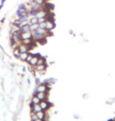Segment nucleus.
<instances>
[{
    "label": "nucleus",
    "instance_id": "1",
    "mask_svg": "<svg viewBox=\"0 0 115 121\" xmlns=\"http://www.w3.org/2000/svg\"><path fill=\"white\" fill-rule=\"evenodd\" d=\"M50 85H47V84L45 83H41L38 86H37L35 89L34 91V94L33 95H35L38 92H44V93H49V91L50 90Z\"/></svg>",
    "mask_w": 115,
    "mask_h": 121
},
{
    "label": "nucleus",
    "instance_id": "2",
    "mask_svg": "<svg viewBox=\"0 0 115 121\" xmlns=\"http://www.w3.org/2000/svg\"><path fill=\"white\" fill-rule=\"evenodd\" d=\"M39 105H40L41 108H42V109L43 111H46V110L49 109L50 107H51V106L52 105V104H51L49 101H48L47 100H44V101H41Z\"/></svg>",
    "mask_w": 115,
    "mask_h": 121
},
{
    "label": "nucleus",
    "instance_id": "3",
    "mask_svg": "<svg viewBox=\"0 0 115 121\" xmlns=\"http://www.w3.org/2000/svg\"><path fill=\"white\" fill-rule=\"evenodd\" d=\"M45 24H46V29L48 31H52V30H53L54 28H56V23H55V21L46 20Z\"/></svg>",
    "mask_w": 115,
    "mask_h": 121
},
{
    "label": "nucleus",
    "instance_id": "4",
    "mask_svg": "<svg viewBox=\"0 0 115 121\" xmlns=\"http://www.w3.org/2000/svg\"><path fill=\"white\" fill-rule=\"evenodd\" d=\"M45 37H46L45 35H42V34L38 33V31H33V32H32V39L35 41V42H38V40L42 39L45 38Z\"/></svg>",
    "mask_w": 115,
    "mask_h": 121
},
{
    "label": "nucleus",
    "instance_id": "5",
    "mask_svg": "<svg viewBox=\"0 0 115 121\" xmlns=\"http://www.w3.org/2000/svg\"><path fill=\"white\" fill-rule=\"evenodd\" d=\"M19 31L21 33V32H24V31H31L30 30V23H24V24H22V25L20 26V28H18Z\"/></svg>",
    "mask_w": 115,
    "mask_h": 121
},
{
    "label": "nucleus",
    "instance_id": "6",
    "mask_svg": "<svg viewBox=\"0 0 115 121\" xmlns=\"http://www.w3.org/2000/svg\"><path fill=\"white\" fill-rule=\"evenodd\" d=\"M47 69V65L46 64H43V65H35L34 67V69L35 71H37L41 73H43Z\"/></svg>",
    "mask_w": 115,
    "mask_h": 121
},
{
    "label": "nucleus",
    "instance_id": "7",
    "mask_svg": "<svg viewBox=\"0 0 115 121\" xmlns=\"http://www.w3.org/2000/svg\"><path fill=\"white\" fill-rule=\"evenodd\" d=\"M44 5H40L38 3H35L34 2H31V8L35 9L37 11H39L41 9H44Z\"/></svg>",
    "mask_w": 115,
    "mask_h": 121
},
{
    "label": "nucleus",
    "instance_id": "8",
    "mask_svg": "<svg viewBox=\"0 0 115 121\" xmlns=\"http://www.w3.org/2000/svg\"><path fill=\"white\" fill-rule=\"evenodd\" d=\"M21 39H32V31H24L20 33Z\"/></svg>",
    "mask_w": 115,
    "mask_h": 121
},
{
    "label": "nucleus",
    "instance_id": "9",
    "mask_svg": "<svg viewBox=\"0 0 115 121\" xmlns=\"http://www.w3.org/2000/svg\"><path fill=\"white\" fill-rule=\"evenodd\" d=\"M18 50H20V53H25V52H29V49H28V47L26 45H24L22 43H20L17 46Z\"/></svg>",
    "mask_w": 115,
    "mask_h": 121
},
{
    "label": "nucleus",
    "instance_id": "10",
    "mask_svg": "<svg viewBox=\"0 0 115 121\" xmlns=\"http://www.w3.org/2000/svg\"><path fill=\"white\" fill-rule=\"evenodd\" d=\"M35 95H36L41 101L47 100V98H48V93H44V92H38Z\"/></svg>",
    "mask_w": 115,
    "mask_h": 121
},
{
    "label": "nucleus",
    "instance_id": "11",
    "mask_svg": "<svg viewBox=\"0 0 115 121\" xmlns=\"http://www.w3.org/2000/svg\"><path fill=\"white\" fill-rule=\"evenodd\" d=\"M30 17H31L30 16H23V17H18V19L16 21H17L18 22H20L21 25H22V24L29 22Z\"/></svg>",
    "mask_w": 115,
    "mask_h": 121
},
{
    "label": "nucleus",
    "instance_id": "12",
    "mask_svg": "<svg viewBox=\"0 0 115 121\" xmlns=\"http://www.w3.org/2000/svg\"><path fill=\"white\" fill-rule=\"evenodd\" d=\"M38 56H36V55H34L33 56V57L32 58V60H30V62L28 63L29 64V65H31V66H32V67H35V65H37V62H38Z\"/></svg>",
    "mask_w": 115,
    "mask_h": 121
},
{
    "label": "nucleus",
    "instance_id": "13",
    "mask_svg": "<svg viewBox=\"0 0 115 121\" xmlns=\"http://www.w3.org/2000/svg\"><path fill=\"white\" fill-rule=\"evenodd\" d=\"M37 115V117L38 119H41V120H45V111H39V112H35Z\"/></svg>",
    "mask_w": 115,
    "mask_h": 121
},
{
    "label": "nucleus",
    "instance_id": "14",
    "mask_svg": "<svg viewBox=\"0 0 115 121\" xmlns=\"http://www.w3.org/2000/svg\"><path fill=\"white\" fill-rule=\"evenodd\" d=\"M28 56V52L25 53H20V57H19V60H22V61H26V59Z\"/></svg>",
    "mask_w": 115,
    "mask_h": 121
},
{
    "label": "nucleus",
    "instance_id": "15",
    "mask_svg": "<svg viewBox=\"0 0 115 121\" xmlns=\"http://www.w3.org/2000/svg\"><path fill=\"white\" fill-rule=\"evenodd\" d=\"M41 100L38 98L36 95H33L32 98V103L33 105H36V104H39Z\"/></svg>",
    "mask_w": 115,
    "mask_h": 121
},
{
    "label": "nucleus",
    "instance_id": "16",
    "mask_svg": "<svg viewBox=\"0 0 115 121\" xmlns=\"http://www.w3.org/2000/svg\"><path fill=\"white\" fill-rule=\"evenodd\" d=\"M43 64H46V59H45V57L41 56L39 58H38V60L37 62L36 65H43Z\"/></svg>",
    "mask_w": 115,
    "mask_h": 121
},
{
    "label": "nucleus",
    "instance_id": "17",
    "mask_svg": "<svg viewBox=\"0 0 115 121\" xmlns=\"http://www.w3.org/2000/svg\"><path fill=\"white\" fill-rule=\"evenodd\" d=\"M42 108L39 104H36V105H33V109H32V112H39V111H42Z\"/></svg>",
    "mask_w": 115,
    "mask_h": 121
},
{
    "label": "nucleus",
    "instance_id": "18",
    "mask_svg": "<svg viewBox=\"0 0 115 121\" xmlns=\"http://www.w3.org/2000/svg\"><path fill=\"white\" fill-rule=\"evenodd\" d=\"M13 56L16 57V59H19V57H20V50H18V48L17 47L14 48V50H13Z\"/></svg>",
    "mask_w": 115,
    "mask_h": 121
},
{
    "label": "nucleus",
    "instance_id": "19",
    "mask_svg": "<svg viewBox=\"0 0 115 121\" xmlns=\"http://www.w3.org/2000/svg\"><path fill=\"white\" fill-rule=\"evenodd\" d=\"M38 28H39V24H33V25H30V30L32 32L37 31Z\"/></svg>",
    "mask_w": 115,
    "mask_h": 121
},
{
    "label": "nucleus",
    "instance_id": "20",
    "mask_svg": "<svg viewBox=\"0 0 115 121\" xmlns=\"http://www.w3.org/2000/svg\"><path fill=\"white\" fill-rule=\"evenodd\" d=\"M29 23H30V25H33V24H38V17H30Z\"/></svg>",
    "mask_w": 115,
    "mask_h": 121
},
{
    "label": "nucleus",
    "instance_id": "21",
    "mask_svg": "<svg viewBox=\"0 0 115 121\" xmlns=\"http://www.w3.org/2000/svg\"><path fill=\"white\" fill-rule=\"evenodd\" d=\"M38 13V11L35 10V9L31 8V9H29V16L32 17H36Z\"/></svg>",
    "mask_w": 115,
    "mask_h": 121
},
{
    "label": "nucleus",
    "instance_id": "22",
    "mask_svg": "<svg viewBox=\"0 0 115 121\" xmlns=\"http://www.w3.org/2000/svg\"><path fill=\"white\" fill-rule=\"evenodd\" d=\"M33 56H34V54H32L31 52H28V57H27V59H26V61H25V62L29 63V62H30V60H32V58L33 57Z\"/></svg>",
    "mask_w": 115,
    "mask_h": 121
},
{
    "label": "nucleus",
    "instance_id": "23",
    "mask_svg": "<svg viewBox=\"0 0 115 121\" xmlns=\"http://www.w3.org/2000/svg\"><path fill=\"white\" fill-rule=\"evenodd\" d=\"M32 2H35V3H38V4H40V5H45L46 1L45 0H33Z\"/></svg>",
    "mask_w": 115,
    "mask_h": 121
},
{
    "label": "nucleus",
    "instance_id": "24",
    "mask_svg": "<svg viewBox=\"0 0 115 121\" xmlns=\"http://www.w3.org/2000/svg\"><path fill=\"white\" fill-rule=\"evenodd\" d=\"M18 9H21V10H24V9H27V6L24 3H20L18 5Z\"/></svg>",
    "mask_w": 115,
    "mask_h": 121
},
{
    "label": "nucleus",
    "instance_id": "25",
    "mask_svg": "<svg viewBox=\"0 0 115 121\" xmlns=\"http://www.w3.org/2000/svg\"><path fill=\"white\" fill-rule=\"evenodd\" d=\"M16 15L18 17H22V10L20 9H17L16 11Z\"/></svg>",
    "mask_w": 115,
    "mask_h": 121
},
{
    "label": "nucleus",
    "instance_id": "26",
    "mask_svg": "<svg viewBox=\"0 0 115 121\" xmlns=\"http://www.w3.org/2000/svg\"><path fill=\"white\" fill-rule=\"evenodd\" d=\"M46 42H47V41H46V37L43 38V39H40V40L38 41V43H40V44H42V45L45 44V43H46Z\"/></svg>",
    "mask_w": 115,
    "mask_h": 121
},
{
    "label": "nucleus",
    "instance_id": "27",
    "mask_svg": "<svg viewBox=\"0 0 115 121\" xmlns=\"http://www.w3.org/2000/svg\"><path fill=\"white\" fill-rule=\"evenodd\" d=\"M47 19L45 17H40V18H38V24H41V23H43V22H45Z\"/></svg>",
    "mask_w": 115,
    "mask_h": 121
},
{
    "label": "nucleus",
    "instance_id": "28",
    "mask_svg": "<svg viewBox=\"0 0 115 121\" xmlns=\"http://www.w3.org/2000/svg\"><path fill=\"white\" fill-rule=\"evenodd\" d=\"M39 28H44V29H46V24H45V22L39 24Z\"/></svg>",
    "mask_w": 115,
    "mask_h": 121
},
{
    "label": "nucleus",
    "instance_id": "29",
    "mask_svg": "<svg viewBox=\"0 0 115 121\" xmlns=\"http://www.w3.org/2000/svg\"><path fill=\"white\" fill-rule=\"evenodd\" d=\"M35 84H36V86H38L39 84H41L40 78H38V77H36V78H35Z\"/></svg>",
    "mask_w": 115,
    "mask_h": 121
},
{
    "label": "nucleus",
    "instance_id": "30",
    "mask_svg": "<svg viewBox=\"0 0 115 121\" xmlns=\"http://www.w3.org/2000/svg\"><path fill=\"white\" fill-rule=\"evenodd\" d=\"M37 119H38V117H37L36 113L35 112V114H32V121H34V120H37Z\"/></svg>",
    "mask_w": 115,
    "mask_h": 121
},
{
    "label": "nucleus",
    "instance_id": "31",
    "mask_svg": "<svg viewBox=\"0 0 115 121\" xmlns=\"http://www.w3.org/2000/svg\"><path fill=\"white\" fill-rule=\"evenodd\" d=\"M5 2H6V0H1V4H3L4 5Z\"/></svg>",
    "mask_w": 115,
    "mask_h": 121
},
{
    "label": "nucleus",
    "instance_id": "32",
    "mask_svg": "<svg viewBox=\"0 0 115 121\" xmlns=\"http://www.w3.org/2000/svg\"><path fill=\"white\" fill-rule=\"evenodd\" d=\"M34 121H44V120H41V119H38V118L37 120H35Z\"/></svg>",
    "mask_w": 115,
    "mask_h": 121
},
{
    "label": "nucleus",
    "instance_id": "33",
    "mask_svg": "<svg viewBox=\"0 0 115 121\" xmlns=\"http://www.w3.org/2000/svg\"><path fill=\"white\" fill-rule=\"evenodd\" d=\"M3 6H4L3 4H1V5H0V10H1V9H2V7H3Z\"/></svg>",
    "mask_w": 115,
    "mask_h": 121
},
{
    "label": "nucleus",
    "instance_id": "34",
    "mask_svg": "<svg viewBox=\"0 0 115 121\" xmlns=\"http://www.w3.org/2000/svg\"><path fill=\"white\" fill-rule=\"evenodd\" d=\"M69 33H70V34H73V31L72 30H70V31H69Z\"/></svg>",
    "mask_w": 115,
    "mask_h": 121
},
{
    "label": "nucleus",
    "instance_id": "35",
    "mask_svg": "<svg viewBox=\"0 0 115 121\" xmlns=\"http://www.w3.org/2000/svg\"><path fill=\"white\" fill-rule=\"evenodd\" d=\"M0 50H3V48H2V47L1 45H0Z\"/></svg>",
    "mask_w": 115,
    "mask_h": 121
},
{
    "label": "nucleus",
    "instance_id": "36",
    "mask_svg": "<svg viewBox=\"0 0 115 121\" xmlns=\"http://www.w3.org/2000/svg\"><path fill=\"white\" fill-rule=\"evenodd\" d=\"M45 1H46V0H45Z\"/></svg>",
    "mask_w": 115,
    "mask_h": 121
}]
</instances>
